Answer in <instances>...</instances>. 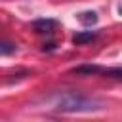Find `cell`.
Wrapping results in <instances>:
<instances>
[{"instance_id":"5","label":"cell","mask_w":122,"mask_h":122,"mask_svg":"<svg viewBox=\"0 0 122 122\" xmlns=\"http://www.w3.org/2000/svg\"><path fill=\"white\" fill-rule=\"evenodd\" d=\"M78 17V21L82 23V25H86V27H90V25H95L97 23V13L95 11H92V10H88V11H82V13H78L76 15Z\"/></svg>"},{"instance_id":"2","label":"cell","mask_w":122,"mask_h":122,"mask_svg":"<svg viewBox=\"0 0 122 122\" xmlns=\"http://www.w3.org/2000/svg\"><path fill=\"white\" fill-rule=\"evenodd\" d=\"M57 27H59V21L51 19V17H42V19H36L32 23V29L36 32H40V34H51Z\"/></svg>"},{"instance_id":"3","label":"cell","mask_w":122,"mask_h":122,"mask_svg":"<svg viewBox=\"0 0 122 122\" xmlns=\"http://www.w3.org/2000/svg\"><path fill=\"white\" fill-rule=\"evenodd\" d=\"M95 38H97L95 30H82V32H76L72 36V44L74 46H84V44H88V42H92Z\"/></svg>"},{"instance_id":"7","label":"cell","mask_w":122,"mask_h":122,"mask_svg":"<svg viewBox=\"0 0 122 122\" xmlns=\"http://www.w3.org/2000/svg\"><path fill=\"white\" fill-rule=\"evenodd\" d=\"M118 15H122V2L118 4Z\"/></svg>"},{"instance_id":"1","label":"cell","mask_w":122,"mask_h":122,"mask_svg":"<svg viewBox=\"0 0 122 122\" xmlns=\"http://www.w3.org/2000/svg\"><path fill=\"white\" fill-rule=\"evenodd\" d=\"M53 109L61 111V112H90V111H99L101 101L82 95L78 92H65V93L57 95Z\"/></svg>"},{"instance_id":"6","label":"cell","mask_w":122,"mask_h":122,"mask_svg":"<svg viewBox=\"0 0 122 122\" xmlns=\"http://www.w3.org/2000/svg\"><path fill=\"white\" fill-rule=\"evenodd\" d=\"M15 50H17V46L11 44V42H8V40H4V42L0 44V53H2V55H10V53L15 51Z\"/></svg>"},{"instance_id":"4","label":"cell","mask_w":122,"mask_h":122,"mask_svg":"<svg viewBox=\"0 0 122 122\" xmlns=\"http://www.w3.org/2000/svg\"><path fill=\"white\" fill-rule=\"evenodd\" d=\"M72 74H101L103 72V67L99 65H78L74 69H71Z\"/></svg>"}]
</instances>
